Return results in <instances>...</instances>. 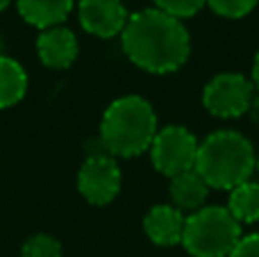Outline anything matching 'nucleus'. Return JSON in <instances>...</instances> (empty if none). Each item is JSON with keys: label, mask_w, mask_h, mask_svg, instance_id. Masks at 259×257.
Wrapping results in <instances>:
<instances>
[{"label": "nucleus", "mask_w": 259, "mask_h": 257, "mask_svg": "<svg viewBox=\"0 0 259 257\" xmlns=\"http://www.w3.org/2000/svg\"><path fill=\"white\" fill-rule=\"evenodd\" d=\"M259 0H207L209 9L223 18H243L257 7Z\"/></svg>", "instance_id": "obj_17"}, {"label": "nucleus", "mask_w": 259, "mask_h": 257, "mask_svg": "<svg viewBox=\"0 0 259 257\" xmlns=\"http://www.w3.org/2000/svg\"><path fill=\"white\" fill-rule=\"evenodd\" d=\"M246 114L250 116V121L259 127V91H257V89H255V96H252L250 107H248V112H246Z\"/></svg>", "instance_id": "obj_19"}, {"label": "nucleus", "mask_w": 259, "mask_h": 257, "mask_svg": "<svg viewBox=\"0 0 259 257\" xmlns=\"http://www.w3.org/2000/svg\"><path fill=\"white\" fill-rule=\"evenodd\" d=\"M252 84H255V89L259 91V53L255 55V62H252Z\"/></svg>", "instance_id": "obj_20"}, {"label": "nucleus", "mask_w": 259, "mask_h": 257, "mask_svg": "<svg viewBox=\"0 0 259 257\" xmlns=\"http://www.w3.org/2000/svg\"><path fill=\"white\" fill-rule=\"evenodd\" d=\"M30 77L18 59L9 55H0V109H9L18 105L27 94Z\"/></svg>", "instance_id": "obj_13"}, {"label": "nucleus", "mask_w": 259, "mask_h": 257, "mask_svg": "<svg viewBox=\"0 0 259 257\" xmlns=\"http://www.w3.org/2000/svg\"><path fill=\"white\" fill-rule=\"evenodd\" d=\"M157 130V114L143 96H121L105 109L98 137L112 157H139L150 150Z\"/></svg>", "instance_id": "obj_3"}, {"label": "nucleus", "mask_w": 259, "mask_h": 257, "mask_svg": "<svg viewBox=\"0 0 259 257\" xmlns=\"http://www.w3.org/2000/svg\"><path fill=\"white\" fill-rule=\"evenodd\" d=\"M14 5L18 16L39 32L64 25L75 9V0H14Z\"/></svg>", "instance_id": "obj_11"}, {"label": "nucleus", "mask_w": 259, "mask_h": 257, "mask_svg": "<svg viewBox=\"0 0 259 257\" xmlns=\"http://www.w3.org/2000/svg\"><path fill=\"white\" fill-rule=\"evenodd\" d=\"M12 3H14V0H0V12H5V9H7Z\"/></svg>", "instance_id": "obj_22"}, {"label": "nucleus", "mask_w": 259, "mask_h": 257, "mask_svg": "<svg viewBox=\"0 0 259 257\" xmlns=\"http://www.w3.org/2000/svg\"><path fill=\"white\" fill-rule=\"evenodd\" d=\"M21 257H64L62 241L48 232H36L23 241Z\"/></svg>", "instance_id": "obj_15"}, {"label": "nucleus", "mask_w": 259, "mask_h": 257, "mask_svg": "<svg viewBox=\"0 0 259 257\" xmlns=\"http://www.w3.org/2000/svg\"><path fill=\"white\" fill-rule=\"evenodd\" d=\"M255 84L241 73H219L202 89V105L216 118H239L248 112Z\"/></svg>", "instance_id": "obj_6"}, {"label": "nucleus", "mask_w": 259, "mask_h": 257, "mask_svg": "<svg viewBox=\"0 0 259 257\" xmlns=\"http://www.w3.org/2000/svg\"><path fill=\"white\" fill-rule=\"evenodd\" d=\"M230 257H259V232L243 235L239 244L234 246V250L230 253Z\"/></svg>", "instance_id": "obj_18"}, {"label": "nucleus", "mask_w": 259, "mask_h": 257, "mask_svg": "<svg viewBox=\"0 0 259 257\" xmlns=\"http://www.w3.org/2000/svg\"><path fill=\"white\" fill-rule=\"evenodd\" d=\"M207 196H209V187L198 176L196 168L170 178V185H168L170 205L175 209H180L182 214H193L198 209H202L207 205Z\"/></svg>", "instance_id": "obj_12"}, {"label": "nucleus", "mask_w": 259, "mask_h": 257, "mask_svg": "<svg viewBox=\"0 0 259 257\" xmlns=\"http://www.w3.org/2000/svg\"><path fill=\"white\" fill-rule=\"evenodd\" d=\"M198 176L209 189H234L252 178L257 153L252 141L237 130H216L198 144Z\"/></svg>", "instance_id": "obj_2"}, {"label": "nucleus", "mask_w": 259, "mask_h": 257, "mask_svg": "<svg viewBox=\"0 0 259 257\" xmlns=\"http://www.w3.org/2000/svg\"><path fill=\"white\" fill-rule=\"evenodd\" d=\"M228 212L239 223H257L259 221V182H243V185L230 189Z\"/></svg>", "instance_id": "obj_14"}, {"label": "nucleus", "mask_w": 259, "mask_h": 257, "mask_svg": "<svg viewBox=\"0 0 259 257\" xmlns=\"http://www.w3.org/2000/svg\"><path fill=\"white\" fill-rule=\"evenodd\" d=\"M0 55H7V44H5L3 32H0Z\"/></svg>", "instance_id": "obj_21"}, {"label": "nucleus", "mask_w": 259, "mask_h": 257, "mask_svg": "<svg viewBox=\"0 0 259 257\" xmlns=\"http://www.w3.org/2000/svg\"><path fill=\"white\" fill-rule=\"evenodd\" d=\"M198 144L193 132L184 125H166L159 127L150 144V162L161 176L170 178L196 166Z\"/></svg>", "instance_id": "obj_5"}, {"label": "nucleus", "mask_w": 259, "mask_h": 257, "mask_svg": "<svg viewBox=\"0 0 259 257\" xmlns=\"http://www.w3.org/2000/svg\"><path fill=\"white\" fill-rule=\"evenodd\" d=\"M241 237V223L228 207L205 205L187 217L182 246L191 257H230Z\"/></svg>", "instance_id": "obj_4"}, {"label": "nucleus", "mask_w": 259, "mask_h": 257, "mask_svg": "<svg viewBox=\"0 0 259 257\" xmlns=\"http://www.w3.org/2000/svg\"><path fill=\"white\" fill-rule=\"evenodd\" d=\"M123 171L118 159L112 155H94L84 157L80 171H77V191L89 205L105 207L114 203L121 194Z\"/></svg>", "instance_id": "obj_7"}, {"label": "nucleus", "mask_w": 259, "mask_h": 257, "mask_svg": "<svg viewBox=\"0 0 259 257\" xmlns=\"http://www.w3.org/2000/svg\"><path fill=\"white\" fill-rule=\"evenodd\" d=\"M187 214L175 209L170 203L152 205L143 217V232L157 246H178L182 244Z\"/></svg>", "instance_id": "obj_10"}, {"label": "nucleus", "mask_w": 259, "mask_h": 257, "mask_svg": "<svg viewBox=\"0 0 259 257\" xmlns=\"http://www.w3.org/2000/svg\"><path fill=\"white\" fill-rule=\"evenodd\" d=\"M152 3H155V9H159V12L168 14V16H173V18L184 21V18L196 16V14L207 5V0H152Z\"/></svg>", "instance_id": "obj_16"}, {"label": "nucleus", "mask_w": 259, "mask_h": 257, "mask_svg": "<svg viewBox=\"0 0 259 257\" xmlns=\"http://www.w3.org/2000/svg\"><path fill=\"white\" fill-rule=\"evenodd\" d=\"M36 57L50 71H66L75 64L80 55V41L75 32L66 25H55L41 30L36 36Z\"/></svg>", "instance_id": "obj_9"}, {"label": "nucleus", "mask_w": 259, "mask_h": 257, "mask_svg": "<svg viewBox=\"0 0 259 257\" xmlns=\"http://www.w3.org/2000/svg\"><path fill=\"white\" fill-rule=\"evenodd\" d=\"M127 9L123 0H80L77 3V21L82 30L98 39L121 36L127 25Z\"/></svg>", "instance_id": "obj_8"}, {"label": "nucleus", "mask_w": 259, "mask_h": 257, "mask_svg": "<svg viewBox=\"0 0 259 257\" xmlns=\"http://www.w3.org/2000/svg\"><path fill=\"white\" fill-rule=\"evenodd\" d=\"M255 171L259 173V155H257V168H255Z\"/></svg>", "instance_id": "obj_23"}, {"label": "nucleus", "mask_w": 259, "mask_h": 257, "mask_svg": "<svg viewBox=\"0 0 259 257\" xmlns=\"http://www.w3.org/2000/svg\"><path fill=\"white\" fill-rule=\"evenodd\" d=\"M121 46L134 66L155 75L180 71L191 55V36L184 23L155 7L130 14Z\"/></svg>", "instance_id": "obj_1"}]
</instances>
